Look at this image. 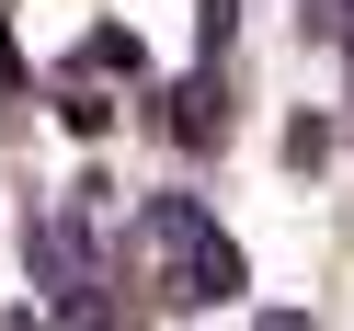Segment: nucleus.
<instances>
[{
    "mask_svg": "<svg viewBox=\"0 0 354 331\" xmlns=\"http://www.w3.org/2000/svg\"><path fill=\"white\" fill-rule=\"evenodd\" d=\"M171 138H183V149H206V138H229V103H217L206 80H183V92H171Z\"/></svg>",
    "mask_w": 354,
    "mask_h": 331,
    "instance_id": "2",
    "label": "nucleus"
},
{
    "mask_svg": "<svg viewBox=\"0 0 354 331\" xmlns=\"http://www.w3.org/2000/svg\"><path fill=\"white\" fill-rule=\"evenodd\" d=\"M80 69H126V80H138V35H115V23H103L92 46H80Z\"/></svg>",
    "mask_w": 354,
    "mask_h": 331,
    "instance_id": "3",
    "label": "nucleus"
},
{
    "mask_svg": "<svg viewBox=\"0 0 354 331\" xmlns=\"http://www.w3.org/2000/svg\"><path fill=\"white\" fill-rule=\"evenodd\" d=\"M229 23H240V0H194V35H206V57L229 46Z\"/></svg>",
    "mask_w": 354,
    "mask_h": 331,
    "instance_id": "4",
    "label": "nucleus"
},
{
    "mask_svg": "<svg viewBox=\"0 0 354 331\" xmlns=\"http://www.w3.org/2000/svg\"><path fill=\"white\" fill-rule=\"evenodd\" d=\"M263 331H308V320H297V308H263Z\"/></svg>",
    "mask_w": 354,
    "mask_h": 331,
    "instance_id": "5",
    "label": "nucleus"
},
{
    "mask_svg": "<svg viewBox=\"0 0 354 331\" xmlns=\"http://www.w3.org/2000/svg\"><path fill=\"white\" fill-rule=\"evenodd\" d=\"M24 252H35V274H46L57 297H80V285H92V240H80L69 217H46V229H24Z\"/></svg>",
    "mask_w": 354,
    "mask_h": 331,
    "instance_id": "1",
    "label": "nucleus"
}]
</instances>
